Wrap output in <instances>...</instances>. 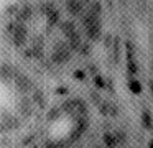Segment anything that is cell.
<instances>
[{
    "mask_svg": "<svg viewBox=\"0 0 153 148\" xmlns=\"http://www.w3.org/2000/svg\"><path fill=\"white\" fill-rule=\"evenodd\" d=\"M27 33H28V30H27V26H25L23 23H17V22H15V30H13V33H12L15 45H17V46L25 45V43H27Z\"/></svg>",
    "mask_w": 153,
    "mask_h": 148,
    "instance_id": "7a4b0ae2",
    "label": "cell"
},
{
    "mask_svg": "<svg viewBox=\"0 0 153 148\" xmlns=\"http://www.w3.org/2000/svg\"><path fill=\"white\" fill-rule=\"evenodd\" d=\"M140 120H142V125L145 127V130H150V128H152V115H150L148 110L143 112L142 117H140Z\"/></svg>",
    "mask_w": 153,
    "mask_h": 148,
    "instance_id": "7c38bea8",
    "label": "cell"
},
{
    "mask_svg": "<svg viewBox=\"0 0 153 148\" xmlns=\"http://www.w3.org/2000/svg\"><path fill=\"white\" fill-rule=\"evenodd\" d=\"M30 49H31L33 58L43 59V49H45V39H43V36H36V38L33 39V45H31Z\"/></svg>",
    "mask_w": 153,
    "mask_h": 148,
    "instance_id": "3957f363",
    "label": "cell"
},
{
    "mask_svg": "<svg viewBox=\"0 0 153 148\" xmlns=\"http://www.w3.org/2000/svg\"><path fill=\"white\" fill-rule=\"evenodd\" d=\"M13 30H15V22H8L7 25H5V31H7V33H10V35H12Z\"/></svg>",
    "mask_w": 153,
    "mask_h": 148,
    "instance_id": "f1b7e54d",
    "label": "cell"
},
{
    "mask_svg": "<svg viewBox=\"0 0 153 148\" xmlns=\"http://www.w3.org/2000/svg\"><path fill=\"white\" fill-rule=\"evenodd\" d=\"M25 56H27V58H33V54H31V49H30V48L25 49Z\"/></svg>",
    "mask_w": 153,
    "mask_h": 148,
    "instance_id": "1f68e13d",
    "label": "cell"
},
{
    "mask_svg": "<svg viewBox=\"0 0 153 148\" xmlns=\"http://www.w3.org/2000/svg\"><path fill=\"white\" fill-rule=\"evenodd\" d=\"M125 51H127V59H133V54H135V49H133L132 41L125 43Z\"/></svg>",
    "mask_w": 153,
    "mask_h": 148,
    "instance_id": "44dd1931",
    "label": "cell"
},
{
    "mask_svg": "<svg viewBox=\"0 0 153 148\" xmlns=\"http://www.w3.org/2000/svg\"><path fill=\"white\" fill-rule=\"evenodd\" d=\"M96 148H102V147H96Z\"/></svg>",
    "mask_w": 153,
    "mask_h": 148,
    "instance_id": "d590c367",
    "label": "cell"
},
{
    "mask_svg": "<svg viewBox=\"0 0 153 148\" xmlns=\"http://www.w3.org/2000/svg\"><path fill=\"white\" fill-rule=\"evenodd\" d=\"M68 7V12H69V15H81V12H82V3L79 2V0H68L66 3Z\"/></svg>",
    "mask_w": 153,
    "mask_h": 148,
    "instance_id": "52a82bcc",
    "label": "cell"
},
{
    "mask_svg": "<svg viewBox=\"0 0 153 148\" xmlns=\"http://www.w3.org/2000/svg\"><path fill=\"white\" fill-rule=\"evenodd\" d=\"M74 77H76L77 81H84V79H86V72L81 71V69H76V71H74Z\"/></svg>",
    "mask_w": 153,
    "mask_h": 148,
    "instance_id": "d4e9b609",
    "label": "cell"
},
{
    "mask_svg": "<svg viewBox=\"0 0 153 148\" xmlns=\"http://www.w3.org/2000/svg\"><path fill=\"white\" fill-rule=\"evenodd\" d=\"M4 130H5V128H4V125L0 123V133H2V132H4Z\"/></svg>",
    "mask_w": 153,
    "mask_h": 148,
    "instance_id": "e575fe53",
    "label": "cell"
},
{
    "mask_svg": "<svg viewBox=\"0 0 153 148\" xmlns=\"http://www.w3.org/2000/svg\"><path fill=\"white\" fill-rule=\"evenodd\" d=\"M12 74H13L12 66H8V64H2V66H0V77H2V79L12 77Z\"/></svg>",
    "mask_w": 153,
    "mask_h": 148,
    "instance_id": "4fadbf2b",
    "label": "cell"
},
{
    "mask_svg": "<svg viewBox=\"0 0 153 148\" xmlns=\"http://www.w3.org/2000/svg\"><path fill=\"white\" fill-rule=\"evenodd\" d=\"M79 2L82 3V5H84V3H89V5H91V2H92V0H79Z\"/></svg>",
    "mask_w": 153,
    "mask_h": 148,
    "instance_id": "836d02e7",
    "label": "cell"
},
{
    "mask_svg": "<svg viewBox=\"0 0 153 148\" xmlns=\"http://www.w3.org/2000/svg\"><path fill=\"white\" fill-rule=\"evenodd\" d=\"M33 148H38V147H33Z\"/></svg>",
    "mask_w": 153,
    "mask_h": 148,
    "instance_id": "8d00e7d4",
    "label": "cell"
},
{
    "mask_svg": "<svg viewBox=\"0 0 153 148\" xmlns=\"http://www.w3.org/2000/svg\"><path fill=\"white\" fill-rule=\"evenodd\" d=\"M81 45H82V41H81V36L77 31H74L73 35L68 36V48H69L71 51H79Z\"/></svg>",
    "mask_w": 153,
    "mask_h": 148,
    "instance_id": "8992f818",
    "label": "cell"
},
{
    "mask_svg": "<svg viewBox=\"0 0 153 148\" xmlns=\"http://www.w3.org/2000/svg\"><path fill=\"white\" fill-rule=\"evenodd\" d=\"M127 69H128L130 74H137L138 72V68H137V62L133 61V59H128L127 61Z\"/></svg>",
    "mask_w": 153,
    "mask_h": 148,
    "instance_id": "7402d4cb",
    "label": "cell"
},
{
    "mask_svg": "<svg viewBox=\"0 0 153 148\" xmlns=\"http://www.w3.org/2000/svg\"><path fill=\"white\" fill-rule=\"evenodd\" d=\"M59 115H61V109H59V107H53V109H50V110H48L46 118H48L50 122H53V120H56Z\"/></svg>",
    "mask_w": 153,
    "mask_h": 148,
    "instance_id": "e0dca14e",
    "label": "cell"
},
{
    "mask_svg": "<svg viewBox=\"0 0 153 148\" xmlns=\"http://www.w3.org/2000/svg\"><path fill=\"white\" fill-rule=\"evenodd\" d=\"M102 143H104L105 148H117L119 147L117 138H115V135H114L112 132H105V133L102 135Z\"/></svg>",
    "mask_w": 153,
    "mask_h": 148,
    "instance_id": "ba28073f",
    "label": "cell"
},
{
    "mask_svg": "<svg viewBox=\"0 0 153 148\" xmlns=\"http://www.w3.org/2000/svg\"><path fill=\"white\" fill-rule=\"evenodd\" d=\"M33 102L38 104L40 107L45 105V99H43V92H41V89H36V91L33 92Z\"/></svg>",
    "mask_w": 153,
    "mask_h": 148,
    "instance_id": "2e32d148",
    "label": "cell"
},
{
    "mask_svg": "<svg viewBox=\"0 0 153 148\" xmlns=\"http://www.w3.org/2000/svg\"><path fill=\"white\" fill-rule=\"evenodd\" d=\"M31 140H33V137H27V138H25L23 141H22V143H23V145H28V143H30Z\"/></svg>",
    "mask_w": 153,
    "mask_h": 148,
    "instance_id": "d6a6232c",
    "label": "cell"
},
{
    "mask_svg": "<svg viewBox=\"0 0 153 148\" xmlns=\"http://www.w3.org/2000/svg\"><path fill=\"white\" fill-rule=\"evenodd\" d=\"M56 94H58V95L68 94V87H64V86H63V87H58V89H56Z\"/></svg>",
    "mask_w": 153,
    "mask_h": 148,
    "instance_id": "f546056e",
    "label": "cell"
},
{
    "mask_svg": "<svg viewBox=\"0 0 153 148\" xmlns=\"http://www.w3.org/2000/svg\"><path fill=\"white\" fill-rule=\"evenodd\" d=\"M119 115V107H117L114 102H109V107H107V117H117Z\"/></svg>",
    "mask_w": 153,
    "mask_h": 148,
    "instance_id": "ffe728a7",
    "label": "cell"
},
{
    "mask_svg": "<svg viewBox=\"0 0 153 148\" xmlns=\"http://www.w3.org/2000/svg\"><path fill=\"white\" fill-rule=\"evenodd\" d=\"M15 82H17V87L20 89V92H28V91H30V87H31L28 77H27V76H23V74L17 76V77H15Z\"/></svg>",
    "mask_w": 153,
    "mask_h": 148,
    "instance_id": "9c48e42d",
    "label": "cell"
},
{
    "mask_svg": "<svg viewBox=\"0 0 153 148\" xmlns=\"http://www.w3.org/2000/svg\"><path fill=\"white\" fill-rule=\"evenodd\" d=\"M76 104H77V99L76 100H66L63 104V110L68 112V114H73V112H76Z\"/></svg>",
    "mask_w": 153,
    "mask_h": 148,
    "instance_id": "5bb4252c",
    "label": "cell"
},
{
    "mask_svg": "<svg viewBox=\"0 0 153 148\" xmlns=\"http://www.w3.org/2000/svg\"><path fill=\"white\" fill-rule=\"evenodd\" d=\"M46 148H59V143H56V141H48Z\"/></svg>",
    "mask_w": 153,
    "mask_h": 148,
    "instance_id": "4dcf8cb0",
    "label": "cell"
},
{
    "mask_svg": "<svg viewBox=\"0 0 153 148\" xmlns=\"http://www.w3.org/2000/svg\"><path fill=\"white\" fill-rule=\"evenodd\" d=\"M87 12H91L92 15H96V16H99V13L102 12V5H100V2H91V8L87 10Z\"/></svg>",
    "mask_w": 153,
    "mask_h": 148,
    "instance_id": "ac0fdd59",
    "label": "cell"
},
{
    "mask_svg": "<svg viewBox=\"0 0 153 148\" xmlns=\"http://www.w3.org/2000/svg\"><path fill=\"white\" fill-rule=\"evenodd\" d=\"M91 99H92V100H94V102H96V104H97V105H99V104H100V100H102V99H100V95H99V94H97V92H96V91H92V92H91Z\"/></svg>",
    "mask_w": 153,
    "mask_h": 148,
    "instance_id": "83f0119b",
    "label": "cell"
},
{
    "mask_svg": "<svg viewBox=\"0 0 153 148\" xmlns=\"http://www.w3.org/2000/svg\"><path fill=\"white\" fill-rule=\"evenodd\" d=\"M59 28H61V31H63L66 36L73 35V33L76 31V28H74V23H73V22H61Z\"/></svg>",
    "mask_w": 153,
    "mask_h": 148,
    "instance_id": "8fae6325",
    "label": "cell"
},
{
    "mask_svg": "<svg viewBox=\"0 0 153 148\" xmlns=\"http://www.w3.org/2000/svg\"><path fill=\"white\" fill-rule=\"evenodd\" d=\"M18 8H20V7H18L17 3H13V5H10V7L7 8V13H8V15H17Z\"/></svg>",
    "mask_w": 153,
    "mask_h": 148,
    "instance_id": "484cf974",
    "label": "cell"
},
{
    "mask_svg": "<svg viewBox=\"0 0 153 148\" xmlns=\"http://www.w3.org/2000/svg\"><path fill=\"white\" fill-rule=\"evenodd\" d=\"M30 109H31V104H30V100L25 97L23 100L20 102V107H18V110H20V114H28V112H30Z\"/></svg>",
    "mask_w": 153,
    "mask_h": 148,
    "instance_id": "d6986e66",
    "label": "cell"
},
{
    "mask_svg": "<svg viewBox=\"0 0 153 148\" xmlns=\"http://www.w3.org/2000/svg\"><path fill=\"white\" fill-rule=\"evenodd\" d=\"M112 43H114V36L112 35H105V36H104V45H105L107 48H110Z\"/></svg>",
    "mask_w": 153,
    "mask_h": 148,
    "instance_id": "4316f807",
    "label": "cell"
},
{
    "mask_svg": "<svg viewBox=\"0 0 153 148\" xmlns=\"http://www.w3.org/2000/svg\"><path fill=\"white\" fill-rule=\"evenodd\" d=\"M94 82H96V86L99 89H104L105 87V82H104V77L102 76H96V77H94Z\"/></svg>",
    "mask_w": 153,
    "mask_h": 148,
    "instance_id": "cb8c5ba5",
    "label": "cell"
},
{
    "mask_svg": "<svg viewBox=\"0 0 153 148\" xmlns=\"http://www.w3.org/2000/svg\"><path fill=\"white\" fill-rule=\"evenodd\" d=\"M128 87H130V91L133 92V94H142V91H143V87H142V84H140V81H130L128 82Z\"/></svg>",
    "mask_w": 153,
    "mask_h": 148,
    "instance_id": "9a60e30c",
    "label": "cell"
},
{
    "mask_svg": "<svg viewBox=\"0 0 153 148\" xmlns=\"http://www.w3.org/2000/svg\"><path fill=\"white\" fill-rule=\"evenodd\" d=\"M86 30V35L87 38L91 39V41H97V39H100V22H96L92 23L91 26H87Z\"/></svg>",
    "mask_w": 153,
    "mask_h": 148,
    "instance_id": "277c9868",
    "label": "cell"
},
{
    "mask_svg": "<svg viewBox=\"0 0 153 148\" xmlns=\"http://www.w3.org/2000/svg\"><path fill=\"white\" fill-rule=\"evenodd\" d=\"M69 58H71V49L68 48L66 43H63V41L54 43L53 53H51V61L54 64H64V62L69 61Z\"/></svg>",
    "mask_w": 153,
    "mask_h": 148,
    "instance_id": "6da1fadb",
    "label": "cell"
},
{
    "mask_svg": "<svg viewBox=\"0 0 153 148\" xmlns=\"http://www.w3.org/2000/svg\"><path fill=\"white\" fill-rule=\"evenodd\" d=\"M31 15H33V8H31L30 5H25V7H22V8H18V12H17V23H25L27 20L31 18Z\"/></svg>",
    "mask_w": 153,
    "mask_h": 148,
    "instance_id": "5b68a950",
    "label": "cell"
},
{
    "mask_svg": "<svg viewBox=\"0 0 153 148\" xmlns=\"http://www.w3.org/2000/svg\"><path fill=\"white\" fill-rule=\"evenodd\" d=\"M91 49H92L91 43H82V45H81V48H79V53L82 56H87V54H91Z\"/></svg>",
    "mask_w": 153,
    "mask_h": 148,
    "instance_id": "603a6c76",
    "label": "cell"
},
{
    "mask_svg": "<svg viewBox=\"0 0 153 148\" xmlns=\"http://www.w3.org/2000/svg\"><path fill=\"white\" fill-rule=\"evenodd\" d=\"M45 15H46V20H48V25L50 26L56 25V23L59 22V12H58L56 8H51V10H48V12H45Z\"/></svg>",
    "mask_w": 153,
    "mask_h": 148,
    "instance_id": "30bf717a",
    "label": "cell"
}]
</instances>
